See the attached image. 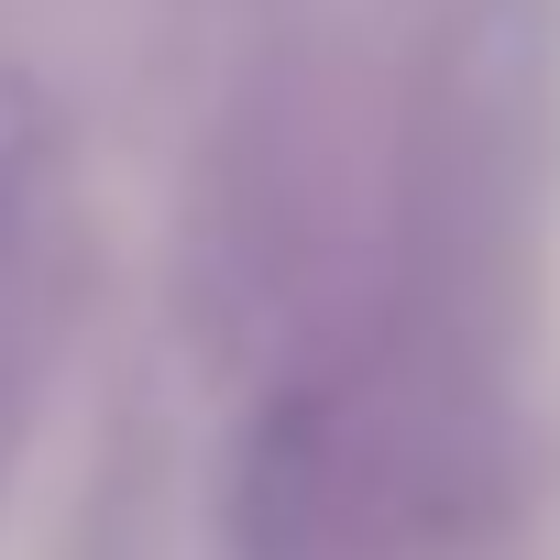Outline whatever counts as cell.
Listing matches in <instances>:
<instances>
[{"instance_id": "cell-1", "label": "cell", "mask_w": 560, "mask_h": 560, "mask_svg": "<svg viewBox=\"0 0 560 560\" xmlns=\"http://www.w3.org/2000/svg\"><path fill=\"white\" fill-rule=\"evenodd\" d=\"M220 560H472L396 451L341 330L253 385V418L220 472Z\"/></svg>"}, {"instance_id": "cell-2", "label": "cell", "mask_w": 560, "mask_h": 560, "mask_svg": "<svg viewBox=\"0 0 560 560\" xmlns=\"http://www.w3.org/2000/svg\"><path fill=\"white\" fill-rule=\"evenodd\" d=\"M89 287V220H78V143L34 67L0 56V494L23 483V451L56 407L67 341Z\"/></svg>"}]
</instances>
